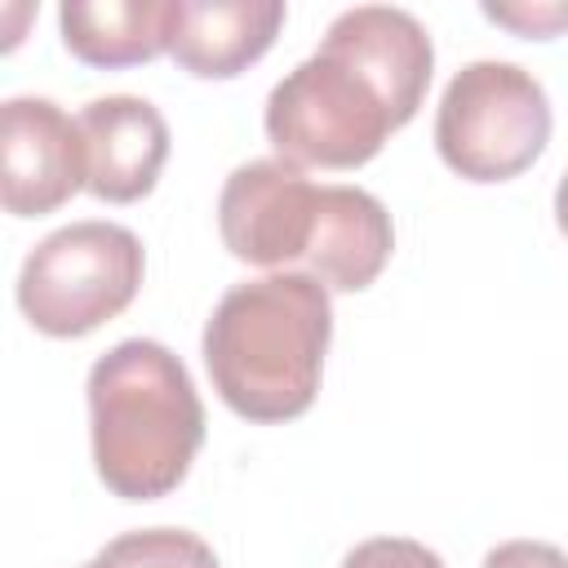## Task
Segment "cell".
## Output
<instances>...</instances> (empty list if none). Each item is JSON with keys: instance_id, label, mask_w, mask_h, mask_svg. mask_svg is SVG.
Masks as SVG:
<instances>
[{"instance_id": "1", "label": "cell", "mask_w": 568, "mask_h": 568, "mask_svg": "<svg viewBox=\"0 0 568 568\" xmlns=\"http://www.w3.org/2000/svg\"><path fill=\"white\" fill-rule=\"evenodd\" d=\"M328 337V288L311 271H271L222 293L204 324V368L235 417L293 422L315 404Z\"/></svg>"}, {"instance_id": "2", "label": "cell", "mask_w": 568, "mask_h": 568, "mask_svg": "<svg viewBox=\"0 0 568 568\" xmlns=\"http://www.w3.org/2000/svg\"><path fill=\"white\" fill-rule=\"evenodd\" d=\"M84 395L98 479L124 501L169 497L204 444V404L186 364L151 337H129L93 359Z\"/></svg>"}, {"instance_id": "3", "label": "cell", "mask_w": 568, "mask_h": 568, "mask_svg": "<svg viewBox=\"0 0 568 568\" xmlns=\"http://www.w3.org/2000/svg\"><path fill=\"white\" fill-rule=\"evenodd\" d=\"M142 240L102 217L49 231L18 271V306L44 337H84L142 288Z\"/></svg>"}, {"instance_id": "4", "label": "cell", "mask_w": 568, "mask_h": 568, "mask_svg": "<svg viewBox=\"0 0 568 568\" xmlns=\"http://www.w3.org/2000/svg\"><path fill=\"white\" fill-rule=\"evenodd\" d=\"M550 142V98L519 62H466L435 111L439 160L466 182L519 178Z\"/></svg>"}, {"instance_id": "5", "label": "cell", "mask_w": 568, "mask_h": 568, "mask_svg": "<svg viewBox=\"0 0 568 568\" xmlns=\"http://www.w3.org/2000/svg\"><path fill=\"white\" fill-rule=\"evenodd\" d=\"M266 138L297 169H359L399 129L382 93L337 53L315 49L266 98Z\"/></svg>"}, {"instance_id": "6", "label": "cell", "mask_w": 568, "mask_h": 568, "mask_svg": "<svg viewBox=\"0 0 568 568\" xmlns=\"http://www.w3.org/2000/svg\"><path fill=\"white\" fill-rule=\"evenodd\" d=\"M320 217V186L288 160L240 164L217 195V231L231 257L248 266H288L306 257Z\"/></svg>"}, {"instance_id": "7", "label": "cell", "mask_w": 568, "mask_h": 568, "mask_svg": "<svg viewBox=\"0 0 568 568\" xmlns=\"http://www.w3.org/2000/svg\"><path fill=\"white\" fill-rule=\"evenodd\" d=\"M84 186V138L53 98L0 106V200L13 217H44Z\"/></svg>"}, {"instance_id": "8", "label": "cell", "mask_w": 568, "mask_h": 568, "mask_svg": "<svg viewBox=\"0 0 568 568\" xmlns=\"http://www.w3.org/2000/svg\"><path fill=\"white\" fill-rule=\"evenodd\" d=\"M320 49L346 58L382 93V102L390 106L399 129L417 115L426 84H430V71H435V44L408 9H395V4L342 9L328 22Z\"/></svg>"}, {"instance_id": "9", "label": "cell", "mask_w": 568, "mask_h": 568, "mask_svg": "<svg viewBox=\"0 0 568 568\" xmlns=\"http://www.w3.org/2000/svg\"><path fill=\"white\" fill-rule=\"evenodd\" d=\"M75 120L84 138V186L106 204H133L151 195L169 160V124L155 102L111 93L84 102Z\"/></svg>"}, {"instance_id": "10", "label": "cell", "mask_w": 568, "mask_h": 568, "mask_svg": "<svg viewBox=\"0 0 568 568\" xmlns=\"http://www.w3.org/2000/svg\"><path fill=\"white\" fill-rule=\"evenodd\" d=\"M284 13V0H178L169 53L200 80H231L275 44Z\"/></svg>"}, {"instance_id": "11", "label": "cell", "mask_w": 568, "mask_h": 568, "mask_svg": "<svg viewBox=\"0 0 568 568\" xmlns=\"http://www.w3.org/2000/svg\"><path fill=\"white\" fill-rule=\"evenodd\" d=\"M395 248L390 213L364 186H320V217L306 248L311 275L328 293H359L368 288Z\"/></svg>"}, {"instance_id": "12", "label": "cell", "mask_w": 568, "mask_h": 568, "mask_svg": "<svg viewBox=\"0 0 568 568\" xmlns=\"http://www.w3.org/2000/svg\"><path fill=\"white\" fill-rule=\"evenodd\" d=\"M178 0H67L62 44L89 67H138L173 44Z\"/></svg>"}, {"instance_id": "13", "label": "cell", "mask_w": 568, "mask_h": 568, "mask_svg": "<svg viewBox=\"0 0 568 568\" xmlns=\"http://www.w3.org/2000/svg\"><path fill=\"white\" fill-rule=\"evenodd\" d=\"M106 568H222L213 546L186 528H138L102 546Z\"/></svg>"}, {"instance_id": "14", "label": "cell", "mask_w": 568, "mask_h": 568, "mask_svg": "<svg viewBox=\"0 0 568 568\" xmlns=\"http://www.w3.org/2000/svg\"><path fill=\"white\" fill-rule=\"evenodd\" d=\"M479 9L497 27H510V31L532 36V40H550V36H559L568 27V0H515V4L484 0Z\"/></svg>"}, {"instance_id": "15", "label": "cell", "mask_w": 568, "mask_h": 568, "mask_svg": "<svg viewBox=\"0 0 568 568\" xmlns=\"http://www.w3.org/2000/svg\"><path fill=\"white\" fill-rule=\"evenodd\" d=\"M342 568H444V559L413 537H368L342 559Z\"/></svg>"}, {"instance_id": "16", "label": "cell", "mask_w": 568, "mask_h": 568, "mask_svg": "<svg viewBox=\"0 0 568 568\" xmlns=\"http://www.w3.org/2000/svg\"><path fill=\"white\" fill-rule=\"evenodd\" d=\"M484 568H568V555L550 541H528V537H515V541H501L484 555Z\"/></svg>"}, {"instance_id": "17", "label": "cell", "mask_w": 568, "mask_h": 568, "mask_svg": "<svg viewBox=\"0 0 568 568\" xmlns=\"http://www.w3.org/2000/svg\"><path fill=\"white\" fill-rule=\"evenodd\" d=\"M555 222H559V231L568 235V169H564V178H559V186H555Z\"/></svg>"}, {"instance_id": "18", "label": "cell", "mask_w": 568, "mask_h": 568, "mask_svg": "<svg viewBox=\"0 0 568 568\" xmlns=\"http://www.w3.org/2000/svg\"><path fill=\"white\" fill-rule=\"evenodd\" d=\"M80 568H106V564H98V559H93V564H80Z\"/></svg>"}]
</instances>
